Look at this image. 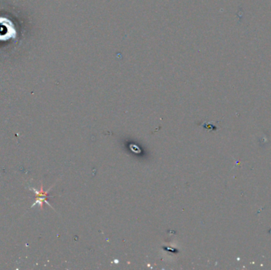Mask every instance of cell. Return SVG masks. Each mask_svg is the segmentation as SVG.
<instances>
[{
    "instance_id": "1",
    "label": "cell",
    "mask_w": 271,
    "mask_h": 270,
    "mask_svg": "<svg viewBox=\"0 0 271 270\" xmlns=\"http://www.w3.org/2000/svg\"><path fill=\"white\" fill-rule=\"evenodd\" d=\"M30 189L32 191L34 192L35 196H36V199H35V203L33 204V207H34L35 205H39L41 208H43V204L46 203L47 204H49L50 207H52L51 204L49 203L48 201V198H49V190L51 189V188L47 190V191H44V189H43V186L41 185V189L40 190H37V189H34V188H30Z\"/></svg>"
}]
</instances>
